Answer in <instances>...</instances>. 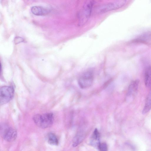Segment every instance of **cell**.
Masks as SVG:
<instances>
[{
    "label": "cell",
    "mask_w": 151,
    "mask_h": 151,
    "mask_svg": "<svg viewBox=\"0 0 151 151\" xmlns=\"http://www.w3.org/2000/svg\"><path fill=\"white\" fill-rule=\"evenodd\" d=\"M35 124L39 128L45 129L51 127L52 125L54 118L52 113L37 114L33 118Z\"/></svg>",
    "instance_id": "1"
},
{
    "label": "cell",
    "mask_w": 151,
    "mask_h": 151,
    "mask_svg": "<svg viewBox=\"0 0 151 151\" xmlns=\"http://www.w3.org/2000/svg\"><path fill=\"white\" fill-rule=\"evenodd\" d=\"M126 2V0H120L99 6L97 9V12L101 14L117 9L124 5Z\"/></svg>",
    "instance_id": "2"
},
{
    "label": "cell",
    "mask_w": 151,
    "mask_h": 151,
    "mask_svg": "<svg viewBox=\"0 0 151 151\" xmlns=\"http://www.w3.org/2000/svg\"><path fill=\"white\" fill-rule=\"evenodd\" d=\"M94 2L90 1L87 2L83 6L82 10L79 16V24L81 25L86 23L91 14L92 7Z\"/></svg>",
    "instance_id": "3"
},
{
    "label": "cell",
    "mask_w": 151,
    "mask_h": 151,
    "mask_svg": "<svg viewBox=\"0 0 151 151\" xmlns=\"http://www.w3.org/2000/svg\"><path fill=\"white\" fill-rule=\"evenodd\" d=\"M14 89L11 86H4L0 89V102L1 105L5 104L13 98Z\"/></svg>",
    "instance_id": "4"
},
{
    "label": "cell",
    "mask_w": 151,
    "mask_h": 151,
    "mask_svg": "<svg viewBox=\"0 0 151 151\" xmlns=\"http://www.w3.org/2000/svg\"><path fill=\"white\" fill-rule=\"evenodd\" d=\"M93 74L91 71H87L84 73L80 77L78 84L80 87L82 89L89 88L93 83Z\"/></svg>",
    "instance_id": "5"
},
{
    "label": "cell",
    "mask_w": 151,
    "mask_h": 151,
    "mask_svg": "<svg viewBox=\"0 0 151 151\" xmlns=\"http://www.w3.org/2000/svg\"><path fill=\"white\" fill-rule=\"evenodd\" d=\"M1 132L2 137L5 141L11 142L14 141L17 136V131L14 128L8 126L2 127Z\"/></svg>",
    "instance_id": "6"
},
{
    "label": "cell",
    "mask_w": 151,
    "mask_h": 151,
    "mask_svg": "<svg viewBox=\"0 0 151 151\" xmlns=\"http://www.w3.org/2000/svg\"><path fill=\"white\" fill-rule=\"evenodd\" d=\"M139 81L138 79L132 81L129 85L127 93V96L129 98L133 97L136 93L139 86Z\"/></svg>",
    "instance_id": "7"
},
{
    "label": "cell",
    "mask_w": 151,
    "mask_h": 151,
    "mask_svg": "<svg viewBox=\"0 0 151 151\" xmlns=\"http://www.w3.org/2000/svg\"><path fill=\"white\" fill-rule=\"evenodd\" d=\"M32 12L37 15H43L48 14L50 11L47 9L41 6H35L31 9Z\"/></svg>",
    "instance_id": "8"
},
{
    "label": "cell",
    "mask_w": 151,
    "mask_h": 151,
    "mask_svg": "<svg viewBox=\"0 0 151 151\" xmlns=\"http://www.w3.org/2000/svg\"><path fill=\"white\" fill-rule=\"evenodd\" d=\"M144 82L145 86L149 87L151 85V66L146 69L144 74Z\"/></svg>",
    "instance_id": "9"
},
{
    "label": "cell",
    "mask_w": 151,
    "mask_h": 151,
    "mask_svg": "<svg viewBox=\"0 0 151 151\" xmlns=\"http://www.w3.org/2000/svg\"><path fill=\"white\" fill-rule=\"evenodd\" d=\"M46 139L50 144L54 145H57L58 144V139L55 134L53 133H48L46 136Z\"/></svg>",
    "instance_id": "10"
},
{
    "label": "cell",
    "mask_w": 151,
    "mask_h": 151,
    "mask_svg": "<svg viewBox=\"0 0 151 151\" xmlns=\"http://www.w3.org/2000/svg\"><path fill=\"white\" fill-rule=\"evenodd\" d=\"M151 109V89L147 97L145 105L142 111V113L145 114Z\"/></svg>",
    "instance_id": "11"
},
{
    "label": "cell",
    "mask_w": 151,
    "mask_h": 151,
    "mask_svg": "<svg viewBox=\"0 0 151 151\" xmlns=\"http://www.w3.org/2000/svg\"><path fill=\"white\" fill-rule=\"evenodd\" d=\"M84 135L81 133H79L74 137L73 139V146L74 147L77 146L83 139Z\"/></svg>",
    "instance_id": "12"
},
{
    "label": "cell",
    "mask_w": 151,
    "mask_h": 151,
    "mask_svg": "<svg viewBox=\"0 0 151 151\" xmlns=\"http://www.w3.org/2000/svg\"><path fill=\"white\" fill-rule=\"evenodd\" d=\"M99 134L96 129H95L92 136V139L97 141H99Z\"/></svg>",
    "instance_id": "13"
},
{
    "label": "cell",
    "mask_w": 151,
    "mask_h": 151,
    "mask_svg": "<svg viewBox=\"0 0 151 151\" xmlns=\"http://www.w3.org/2000/svg\"><path fill=\"white\" fill-rule=\"evenodd\" d=\"M98 147L100 151H107V146L105 143H100Z\"/></svg>",
    "instance_id": "14"
},
{
    "label": "cell",
    "mask_w": 151,
    "mask_h": 151,
    "mask_svg": "<svg viewBox=\"0 0 151 151\" xmlns=\"http://www.w3.org/2000/svg\"><path fill=\"white\" fill-rule=\"evenodd\" d=\"M24 39L22 37H17L14 39V43L17 44L24 41Z\"/></svg>",
    "instance_id": "15"
}]
</instances>
